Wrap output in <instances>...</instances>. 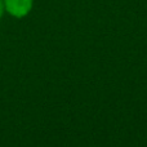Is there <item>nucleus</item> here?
<instances>
[{"mask_svg":"<svg viewBox=\"0 0 147 147\" xmlns=\"http://www.w3.org/2000/svg\"><path fill=\"white\" fill-rule=\"evenodd\" d=\"M5 12L14 18H23L31 12L34 0H3Z\"/></svg>","mask_w":147,"mask_h":147,"instance_id":"1","label":"nucleus"},{"mask_svg":"<svg viewBox=\"0 0 147 147\" xmlns=\"http://www.w3.org/2000/svg\"><path fill=\"white\" fill-rule=\"evenodd\" d=\"M5 13V7H4V1L3 0H0V20L3 18V16H4Z\"/></svg>","mask_w":147,"mask_h":147,"instance_id":"2","label":"nucleus"}]
</instances>
